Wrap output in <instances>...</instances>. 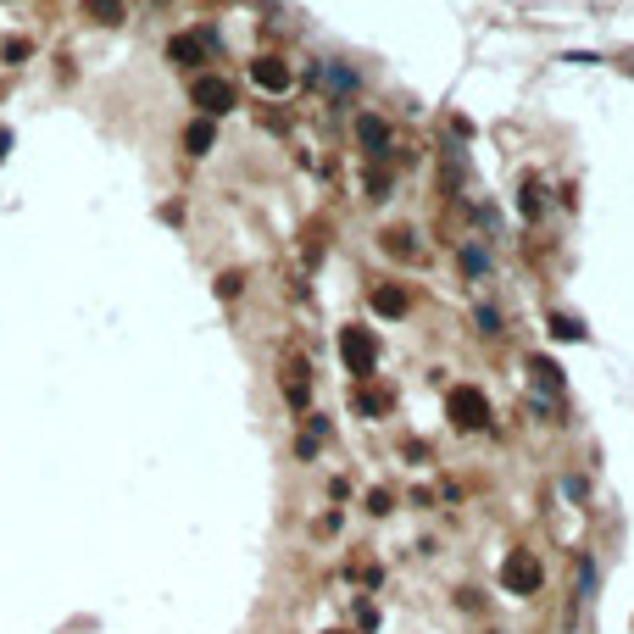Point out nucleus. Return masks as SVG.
Segmentation results:
<instances>
[{
  "label": "nucleus",
  "instance_id": "1",
  "mask_svg": "<svg viewBox=\"0 0 634 634\" xmlns=\"http://www.w3.org/2000/svg\"><path fill=\"white\" fill-rule=\"evenodd\" d=\"M446 417L456 423V429H490V400H484V390H473V384H456L446 395Z\"/></svg>",
  "mask_w": 634,
  "mask_h": 634
},
{
  "label": "nucleus",
  "instance_id": "2",
  "mask_svg": "<svg viewBox=\"0 0 634 634\" xmlns=\"http://www.w3.org/2000/svg\"><path fill=\"white\" fill-rule=\"evenodd\" d=\"M340 362H345V373H356V378H368L373 368H378V340L368 329H340Z\"/></svg>",
  "mask_w": 634,
  "mask_h": 634
},
{
  "label": "nucleus",
  "instance_id": "3",
  "mask_svg": "<svg viewBox=\"0 0 634 634\" xmlns=\"http://www.w3.org/2000/svg\"><path fill=\"white\" fill-rule=\"evenodd\" d=\"M501 584L512 590V596H535V590L545 584L540 557H535V551H512V557H506V567H501Z\"/></svg>",
  "mask_w": 634,
  "mask_h": 634
},
{
  "label": "nucleus",
  "instance_id": "4",
  "mask_svg": "<svg viewBox=\"0 0 634 634\" xmlns=\"http://www.w3.org/2000/svg\"><path fill=\"white\" fill-rule=\"evenodd\" d=\"M189 95H195V106H201L206 117H223V112H234V100H240V95H234V83H228V78H218V73H201Z\"/></svg>",
  "mask_w": 634,
  "mask_h": 634
},
{
  "label": "nucleus",
  "instance_id": "5",
  "mask_svg": "<svg viewBox=\"0 0 634 634\" xmlns=\"http://www.w3.org/2000/svg\"><path fill=\"white\" fill-rule=\"evenodd\" d=\"M250 78H257L267 95H284L289 90V67H284L279 56H257V61H250Z\"/></svg>",
  "mask_w": 634,
  "mask_h": 634
},
{
  "label": "nucleus",
  "instance_id": "6",
  "mask_svg": "<svg viewBox=\"0 0 634 634\" xmlns=\"http://www.w3.org/2000/svg\"><path fill=\"white\" fill-rule=\"evenodd\" d=\"M356 145H362L368 156H384V145H390V123L384 117H356Z\"/></svg>",
  "mask_w": 634,
  "mask_h": 634
},
{
  "label": "nucleus",
  "instance_id": "7",
  "mask_svg": "<svg viewBox=\"0 0 634 634\" xmlns=\"http://www.w3.org/2000/svg\"><path fill=\"white\" fill-rule=\"evenodd\" d=\"M368 301H373V312H378V317H407V312H412V295L400 289V284H378V289L368 295Z\"/></svg>",
  "mask_w": 634,
  "mask_h": 634
},
{
  "label": "nucleus",
  "instance_id": "8",
  "mask_svg": "<svg viewBox=\"0 0 634 634\" xmlns=\"http://www.w3.org/2000/svg\"><path fill=\"white\" fill-rule=\"evenodd\" d=\"M211 139H218V129H211V117H195V123L184 129V145H189L195 156H206V151H211Z\"/></svg>",
  "mask_w": 634,
  "mask_h": 634
},
{
  "label": "nucleus",
  "instance_id": "9",
  "mask_svg": "<svg viewBox=\"0 0 634 634\" xmlns=\"http://www.w3.org/2000/svg\"><path fill=\"white\" fill-rule=\"evenodd\" d=\"M83 17H95V23H123V0H83Z\"/></svg>",
  "mask_w": 634,
  "mask_h": 634
},
{
  "label": "nucleus",
  "instance_id": "10",
  "mask_svg": "<svg viewBox=\"0 0 634 634\" xmlns=\"http://www.w3.org/2000/svg\"><path fill=\"white\" fill-rule=\"evenodd\" d=\"M284 395L295 400V407H306V362H295V368L284 373Z\"/></svg>",
  "mask_w": 634,
  "mask_h": 634
},
{
  "label": "nucleus",
  "instance_id": "11",
  "mask_svg": "<svg viewBox=\"0 0 634 634\" xmlns=\"http://www.w3.org/2000/svg\"><path fill=\"white\" fill-rule=\"evenodd\" d=\"M528 368H535V384H540V390H562V368H551L545 356H535Z\"/></svg>",
  "mask_w": 634,
  "mask_h": 634
},
{
  "label": "nucleus",
  "instance_id": "12",
  "mask_svg": "<svg viewBox=\"0 0 634 634\" xmlns=\"http://www.w3.org/2000/svg\"><path fill=\"white\" fill-rule=\"evenodd\" d=\"M167 56H173V61H195L201 56V34H178L173 45H167Z\"/></svg>",
  "mask_w": 634,
  "mask_h": 634
},
{
  "label": "nucleus",
  "instance_id": "13",
  "mask_svg": "<svg viewBox=\"0 0 634 634\" xmlns=\"http://www.w3.org/2000/svg\"><path fill=\"white\" fill-rule=\"evenodd\" d=\"M551 334L557 340H584V329L574 323V317H562V312H551Z\"/></svg>",
  "mask_w": 634,
  "mask_h": 634
},
{
  "label": "nucleus",
  "instance_id": "14",
  "mask_svg": "<svg viewBox=\"0 0 634 634\" xmlns=\"http://www.w3.org/2000/svg\"><path fill=\"white\" fill-rule=\"evenodd\" d=\"M384 407H390V395H384V390H378V395H373V390H362V395H356V412H368V417H378Z\"/></svg>",
  "mask_w": 634,
  "mask_h": 634
},
{
  "label": "nucleus",
  "instance_id": "15",
  "mask_svg": "<svg viewBox=\"0 0 634 634\" xmlns=\"http://www.w3.org/2000/svg\"><path fill=\"white\" fill-rule=\"evenodd\" d=\"M490 267V257H484V250H462V273H484Z\"/></svg>",
  "mask_w": 634,
  "mask_h": 634
},
{
  "label": "nucleus",
  "instance_id": "16",
  "mask_svg": "<svg viewBox=\"0 0 634 634\" xmlns=\"http://www.w3.org/2000/svg\"><path fill=\"white\" fill-rule=\"evenodd\" d=\"M329 83H334V90H351V83H356V78H351L345 67H329Z\"/></svg>",
  "mask_w": 634,
  "mask_h": 634
},
{
  "label": "nucleus",
  "instance_id": "17",
  "mask_svg": "<svg viewBox=\"0 0 634 634\" xmlns=\"http://www.w3.org/2000/svg\"><path fill=\"white\" fill-rule=\"evenodd\" d=\"M390 250L395 257H412V234H390Z\"/></svg>",
  "mask_w": 634,
  "mask_h": 634
},
{
  "label": "nucleus",
  "instance_id": "18",
  "mask_svg": "<svg viewBox=\"0 0 634 634\" xmlns=\"http://www.w3.org/2000/svg\"><path fill=\"white\" fill-rule=\"evenodd\" d=\"M218 295H240V273H223V279H218Z\"/></svg>",
  "mask_w": 634,
  "mask_h": 634
},
{
  "label": "nucleus",
  "instance_id": "19",
  "mask_svg": "<svg viewBox=\"0 0 634 634\" xmlns=\"http://www.w3.org/2000/svg\"><path fill=\"white\" fill-rule=\"evenodd\" d=\"M334 634H345V629H334Z\"/></svg>",
  "mask_w": 634,
  "mask_h": 634
}]
</instances>
